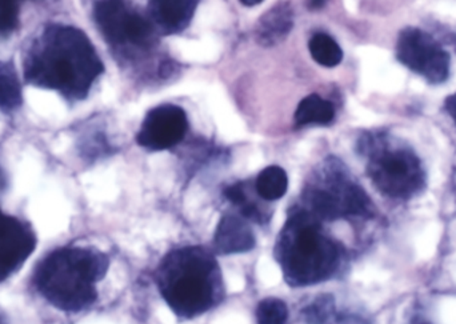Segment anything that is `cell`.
I'll use <instances>...</instances> for the list:
<instances>
[{"mask_svg": "<svg viewBox=\"0 0 456 324\" xmlns=\"http://www.w3.org/2000/svg\"><path fill=\"white\" fill-rule=\"evenodd\" d=\"M255 245L256 239L247 219L232 213L222 216L214 234V253L218 255H235L254 250Z\"/></svg>", "mask_w": 456, "mask_h": 324, "instance_id": "obj_11", "label": "cell"}, {"mask_svg": "<svg viewBox=\"0 0 456 324\" xmlns=\"http://www.w3.org/2000/svg\"><path fill=\"white\" fill-rule=\"evenodd\" d=\"M302 314L305 324H370L358 314L339 312L334 296L330 294L316 298Z\"/></svg>", "mask_w": 456, "mask_h": 324, "instance_id": "obj_14", "label": "cell"}, {"mask_svg": "<svg viewBox=\"0 0 456 324\" xmlns=\"http://www.w3.org/2000/svg\"><path fill=\"white\" fill-rule=\"evenodd\" d=\"M411 324H431V323L426 320H415L414 322H412Z\"/></svg>", "mask_w": 456, "mask_h": 324, "instance_id": "obj_25", "label": "cell"}, {"mask_svg": "<svg viewBox=\"0 0 456 324\" xmlns=\"http://www.w3.org/2000/svg\"><path fill=\"white\" fill-rule=\"evenodd\" d=\"M308 50L316 63L332 69L343 61V51L330 35L318 32L314 35L308 43Z\"/></svg>", "mask_w": 456, "mask_h": 324, "instance_id": "obj_18", "label": "cell"}, {"mask_svg": "<svg viewBox=\"0 0 456 324\" xmlns=\"http://www.w3.org/2000/svg\"><path fill=\"white\" fill-rule=\"evenodd\" d=\"M300 206L322 223L342 219L369 221L377 215L369 194L338 159L324 163L318 176L303 190Z\"/></svg>", "mask_w": 456, "mask_h": 324, "instance_id": "obj_6", "label": "cell"}, {"mask_svg": "<svg viewBox=\"0 0 456 324\" xmlns=\"http://www.w3.org/2000/svg\"><path fill=\"white\" fill-rule=\"evenodd\" d=\"M109 267V256L95 248H61L40 262L35 286L56 309L79 312L95 304L96 283L106 277Z\"/></svg>", "mask_w": 456, "mask_h": 324, "instance_id": "obj_4", "label": "cell"}, {"mask_svg": "<svg viewBox=\"0 0 456 324\" xmlns=\"http://www.w3.org/2000/svg\"><path fill=\"white\" fill-rule=\"evenodd\" d=\"M444 106H446V111L449 112L450 117H452V119L454 120L456 125V93L446 99Z\"/></svg>", "mask_w": 456, "mask_h": 324, "instance_id": "obj_22", "label": "cell"}, {"mask_svg": "<svg viewBox=\"0 0 456 324\" xmlns=\"http://www.w3.org/2000/svg\"><path fill=\"white\" fill-rule=\"evenodd\" d=\"M95 20L111 45L149 50L158 32L149 18L127 7L123 0H101L95 5Z\"/></svg>", "mask_w": 456, "mask_h": 324, "instance_id": "obj_7", "label": "cell"}, {"mask_svg": "<svg viewBox=\"0 0 456 324\" xmlns=\"http://www.w3.org/2000/svg\"><path fill=\"white\" fill-rule=\"evenodd\" d=\"M102 72L103 63L93 43L74 27L47 29L26 63L27 82L77 99L87 95Z\"/></svg>", "mask_w": 456, "mask_h": 324, "instance_id": "obj_2", "label": "cell"}, {"mask_svg": "<svg viewBox=\"0 0 456 324\" xmlns=\"http://www.w3.org/2000/svg\"><path fill=\"white\" fill-rule=\"evenodd\" d=\"M399 61L433 85L446 82L450 75L449 53L428 32L415 27L402 29L396 42Z\"/></svg>", "mask_w": 456, "mask_h": 324, "instance_id": "obj_8", "label": "cell"}, {"mask_svg": "<svg viewBox=\"0 0 456 324\" xmlns=\"http://www.w3.org/2000/svg\"><path fill=\"white\" fill-rule=\"evenodd\" d=\"M326 3L327 0H307V5L310 10H321Z\"/></svg>", "mask_w": 456, "mask_h": 324, "instance_id": "obj_23", "label": "cell"}, {"mask_svg": "<svg viewBox=\"0 0 456 324\" xmlns=\"http://www.w3.org/2000/svg\"><path fill=\"white\" fill-rule=\"evenodd\" d=\"M224 198L238 208L239 215L243 216L247 221L254 222L260 226H265L271 221L270 211L252 198V191L247 182H238L226 187Z\"/></svg>", "mask_w": 456, "mask_h": 324, "instance_id": "obj_15", "label": "cell"}, {"mask_svg": "<svg viewBox=\"0 0 456 324\" xmlns=\"http://www.w3.org/2000/svg\"><path fill=\"white\" fill-rule=\"evenodd\" d=\"M334 104L313 93L303 99L297 106L295 111V125L297 127L310 125L327 126L334 120Z\"/></svg>", "mask_w": 456, "mask_h": 324, "instance_id": "obj_16", "label": "cell"}, {"mask_svg": "<svg viewBox=\"0 0 456 324\" xmlns=\"http://www.w3.org/2000/svg\"><path fill=\"white\" fill-rule=\"evenodd\" d=\"M294 27V10L289 3L281 2L273 5L257 21L255 37L260 45L271 47L286 39Z\"/></svg>", "mask_w": 456, "mask_h": 324, "instance_id": "obj_13", "label": "cell"}, {"mask_svg": "<svg viewBox=\"0 0 456 324\" xmlns=\"http://www.w3.org/2000/svg\"><path fill=\"white\" fill-rule=\"evenodd\" d=\"M322 224L300 205L289 211L286 223L276 238L273 256L291 288L326 282L345 266L346 248L327 235Z\"/></svg>", "mask_w": 456, "mask_h": 324, "instance_id": "obj_1", "label": "cell"}, {"mask_svg": "<svg viewBox=\"0 0 456 324\" xmlns=\"http://www.w3.org/2000/svg\"><path fill=\"white\" fill-rule=\"evenodd\" d=\"M187 130L189 120L186 111L175 104H162L146 115L136 142L149 151H165L181 143Z\"/></svg>", "mask_w": 456, "mask_h": 324, "instance_id": "obj_9", "label": "cell"}, {"mask_svg": "<svg viewBox=\"0 0 456 324\" xmlns=\"http://www.w3.org/2000/svg\"><path fill=\"white\" fill-rule=\"evenodd\" d=\"M155 280L160 296L181 320L206 314L226 296L216 253L203 246L170 251L158 266Z\"/></svg>", "mask_w": 456, "mask_h": 324, "instance_id": "obj_3", "label": "cell"}, {"mask_svg": "<svg viewBox=\"0 0 456 324\" xmlns=\"http://www.w3.org/2000/svg\"><path fill=\"white\" fill-rule=\"evenodd\" d=\"M20 2L23 0H0V35L8 34L18 27Z\"/></svg>", "mask_w": 456, "mask_h": 324, "instance_id": "obj_21", "label": "cell"}, {"mask_svg": "<svg viewBox=\"0 0 456 324\" xmlns=\"http://www.w3.org/2000/svg\"><path fill=\"white\" fill-rule=\"evenodd\" d=\"M243 5H247V7H254V5L260 4L263 0H239Z\"/></svg>", "mask_w": 456, "mask_h": 324, "instance_id": "obj_24", "label": "cell"}, {"mask_svg": "<svg viewBox=\"0 0 456 324\" xmlns=\"http://www.w3.org/2000/svg\"><path fill=\"white\" fill-rule=\"evenodd\" d=\"M0 324H7V322H5L4 315H3L2 312H0Z\"/></svg>", "mask_w": 456, "mask_h": 324, "instance_id": "obj_26", "label": "cell"}, {"mask_svg": "<svg viewBox=\"0 0 456 324\" xmlns=\"http://www.w3.org/2000/svg\"><path fill=\"white\" fill-rule=\"evenodd\" d=\"M198 3L200 0H150V21L158 34H179L191 23Z\"/></svg>", "mask_w": 456, "mask_h": 324, "instance_id": "obj_12", "label": "cell"}, {"mask_svg": "<svg viewBox=\"0 0 456 324\" xmlns=\"http://www.w3.org/2000/svg\"><path fill=\"white\" fill-rule=\"evenodd\" d=\"M359 151L367 158L370 179L385 197L410 200L426 189L422 160L404 142L387 134H367L359 141Z\"/></svg>", "mask_w": 456, "mask_h": 324, "instance_id": "obj_5", "label": "cell"}, {"mask_svg": "<svg viewBox=\"0 0 456 324\" xmlns=\"http://www.w3.org/2000/svg\"><path fill=\"white\" fill-rule=\"evenodd\" d=\"M35 247L31 227L0 211V283L23 266Z\"/></svg>", "mask_w": 456, "mask_h": 324, "instance_id": "obj_10", "label": "cell"}, {"mask_svg": "<svg viewBox=\"0 0 456 324\" xmlns=\"http://www.w3.org/2000/svg\"><path fill=\"white\" fill-rule=\"evenodd\" d=\"M21 104V88L15 75L0 72V107L4 111H12Z\"/></svg>", "mask_w": 456, "mask_h": 324, "instance_id": "obj_20", "label": "cell"}, {"mask_svg": "<svg viewBox=\"0 0 456 324\" xmlns=\"http://www.w3.org/2000/svg\"><path fill=\"white\" fill-rule=\"evenodd\" d=\"M256 324H286L289 320V309L283 301L278 298H265L257 304Z\"/></svg>", "mask_w": 456, "mask_h": 324, "instance_id": "obj_19", "label": "cell"}, {"mask_svg": "<svg viewBox=\"0 0 456 324\" xmlns=\"http://www.w3.org/2000/svg\"><path fill=\"white\" fill-rule=\"evenodd\" d=\"M257 195L265 202H275L286 195L289 189V176L279 166H268L260 171L255 181Z\"/></svg>", "mask_w": 456, "mask_h": 324, "instance_id": "obj_17", "label": "cell"}]
</instances>
